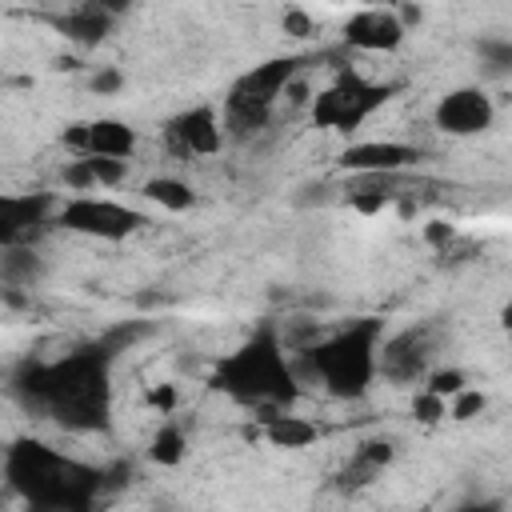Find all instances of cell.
I'll use <instances>...</instances> for the list:
<instances>
[{"label":"cell","mask_w":512,"mask_h":512,"mask_svg":"<svg viewBox=\"0 0 512 512\" xmlns=\"http://www.w3.org/2000/svg\"><path fill=\"white\" fill-rule=\"evenodd\" d=\"M4 484L28 512H96L108 496V476L40 436H16L4 448Z\"/></svg>","instance_id":"2"},{"label":"cell","mask_w":512,"mask_h":512,"mask_svg":"<svg viewBox=\"0 0 512 512\" xmlns=\"http://www.w3.org/2000/svg\"><path fill=\"white\" fill-rule=\"evenodd\" d=\"M396 460V444L388 440V436H372V440H360L356 448H352V456H348V464L336 472V484L344 488V492H352V488H364V484H372L388 464Z\"/></svg>","instance_id":"18"},{"label":"cell","mask_w":512,"mask_h":512,"mask_svg":"<svg viewBox=\"0 0 512 512\" xmlns=\"http://www.w3.org/2000/svg\"><path fill=\"white\" fill-rule=\"evenodd\" d=\"M168 148L180 156H216L224 148V124L216 104H192L164 124Z\"/></svg>","instance_id":"13"},{"label":"cell","mask_w":512,"mask_h":512,"mask_svg":"<svg viewBox=\"0 0 512 512\" xmlns=\"http://www.w3.org/2000/svg\"><path fill=\"white\" fill-rule=\"evenodd\" d=\"M476 60H480V76L504 80L512 72V40L508 36H480L476 40Z\"/></svg>","instance_id":"22"},{"label":"cell","mask_w":512,"mask_h":512,"mask_svg":"<svg viewBox=\"0 0 512 512\" xmlns=\"http://www.w3.org/2000/svg\"><path fill=\"white\" fill-rule=\"evenodd\" d=\"M212 392L228 396L240 408L264 412H292L300 400V380L292 368V356L284 352L276 324H260L248 332L232 352H224L208 376Z\"/></svg>","instance_id":"3"},{"label":"cell","mask_w":512,"mask_h":512,"mask_svg":"<svg viewBox=\"0 0 512 512\" xmlns=\"http://www.w3.org/2000/svg\"><path fill=\"white\" fill-rule=\"evenodd\" d=\"M424 240H428V244H436V248H444V244L452 240V224H444V220H432V224L424 228Z\"/></svg>","instance_id":"30"},{"label":"cell","mask_w":512,"mask_h":512,"mask_svg":"<svg viewBox=\"0 0 512 512\" xmlns=\"http://www.w3.org/2000/svg\"><path fill=\"white\" fill-rule=\"evenodd\" d=\"M436 368V332L428 324H408L400 332H384L376 352V376L388 384L416 388Z\"/></svg>","instance_id":"8"},{"label":"cell","mask_w":512,"mask_h":512,"mask_svg":"<svg viewBox=\"0 0 512 512\" xmlns=\"http://www.w3.org/2000/svg\"><path fill=\"white\" fill-rule=\"evenodd\" d=\"M484 408H488V396L468 384L464 392H456V396L448 400V420H472V416H480Z\"/></svg>","instance_id":"25"},{"label":"cell","mask_w":512,"mask_h":512,"mask_svg":"<svg viewBox=\"0 0 512 512\" xmlns=\"http://www.w3.org/2000/svg\"><path fill=\"white\" fill-rule=\"evenodd\" d=\"M152 336V324H144V320H128V324H116V328H108L96 344L116 360L120 352H128L132 344H140V340H148Z\"/></svg>","instance_id":"23"},{"label":"cell","mask_w":512,"mask_h":512,"mask_svg":"<svg viewBox=\"0 0 512 512\" xmlns=\"http://www.w3.org/2000/svg\"><path fill=\"white\" fill-rule=\"evenodd\" d=\"M52 216H56L52 192H0V252L36 248V240L52 228Z\"/></svg>","instance_id":"10"},{"label":"cell","mask_w":512,"mask_h":512,"mask_svg":"<svg viewBox=\"0 0 512 512\" xmlns=\"http://www.w3.org/2000/svg\"><path fill=\"white\" fill-rule=\"evenodd\" d=\"M424 160V148L412 140H352L340 148L336 164L348 176H400Z\"/></svg>","instance_id":"11"},{"label":"cell","mask_w":512,"mask_h":512,"mask_svg":"<svg viewBox=\"0 0 512 512\" xmlns=\"http://www.w3.org/2000/svg\"><path fill=\"white\" fill-rule=\"evenodd\" d=\"M280 28H284L288 36H296V40H304V36H312V32H316V24H312V16H308L304 8H284Z\"/></svg>","instance_id":"28"},{"label":"cell","mask_w":512,"mask_h":512,"mask_svg":"<svg viewBox=\"0 0 512 512\" xmlns=\"http://www.w3.org/2000/svg\"><path fill=\"white\" fill-rule=\"evenodd\" d=\"M128 180V164L124 160H100V156H76L60 168V184L72 196H92L104 188H120Z\"/></svg>","instance_id":"16"},{"label":"cell","mask_w":512,"mask_h":512,"mask_svg":"<svg viewBox=\"0 0 512 512\" xmlns=\"http://www.w3.org/2000/svg\"><path fill=\"white\" fill-rule=\"evenodd\" d=\"M52 228H64L72 236H88V240H104V244H120L128 236H136L140 228H148V212H140L136 204L112 200V196H64L56 200V216Z\"/></svg>","instance_id":"7"},{"label":"cell","mask_w":512,"mask_h":512,"mask_svg":"<svg viewBox=\"0 0 512 512\" xmlns=\"http://www.w3.org/2000/svg\"><path fill=\"white\" fill-rule=\"evenodd\" d=\"M144 400H148V408H156L160 416H172L176 404H180V392H176V384H152Z\"/></svg>","instance_id":"27"},{"label":"cell","mask_w":512,"mask_h":512,"mask_svg":"<svg viewBox=\"0 0 512 512\" xmlns=\"http://www.w3.org/2000/svg\"><path fill=\"white\" fill-rule=\"evenodd\" d=\"M392 84L368 80L364 72H356L352 64H340L336 76L328 84H320L308 100V116L316 128L336 132V136H356L388 100H392Z\"/></svg>","instance_id":"6"},{"label":"cell","mask_w":512,"mask_h":512,"mask_svg":"<svg viewBox=\"0 0 512 512\" xmlns=\"http://www.w3.org/2000/svg\"><path fill=\"white\" fill-rule=\"evenodd\" d=\"M420 388L432 392V396H440V400H452L456 392L468 388V372L456 368V364H440V368H432V372L420 380Z\"/></svg>","instance_id":"24"},{"label":"cell","mask_w":512,"mask_h":512,"mask_svg":"<svg viewBox=\"0 0 512 512\" xmlns=\"http://www.w3.org/2000/svg\"><path fill=\"white\" fill-rule=\"evenodd\" d=\"M256 436L272 448L300 452V448H312L320 440V424L308 416H296V408L292 412H264V416H256Z\"/></svg>","instance_id":"17"},{"label":"cell","mask_w":512,"mask_h":512,"mask_svg":"<svg viewBox=\"0 0 512 512\" xmlns=\"http://www.w3.org/2000/svg\"><path fill=\"white\" fill-rule=\"evenodd\" d=\"M496 124V104L480 84H460L448 88L436 104H432V128L448 140H472L484 136Z\"/></svg>","instance_id":"9"},{"label":"cell","mask_w":512,"mask_h":512,"mask_svg":"<svg viewBox=\"0 0 512 512\" xmlns=\"http://www.w3.org/2000/svg\"><path fill=\"white\" fill-rule=\"evenodd\" d=\"M44 272H48V264L36 248H4L0 252V288L32 292L44 280Z\"/></svg>","instance_id":"19"},{"label":"cell","mask_w":512,"mask_h":512,"mask_svg":"<svg viewBox=\"0 0 512 512\" xmlns=\"http://www.w3.org/2000/svg\"><path fill=\"white\" fill-rule=\"evenodd\" d=\"M384 340L380 316H360L340 328H328L308 352L292 356L296 380L320 384L332 400H364L376 388V352Z\"/></svg>","instance_id":"4"},{"label":"cell","mask_w":512,"mask_h":512,"mask_svg":"<svg viewBox=\"0 0 512 512\" xmlns=\"http://www.w3.org/2000/svg\"><path fill=\"white\" fill-rule=\"evenodd\" d=\"M88 84H92L96 96H116V92L124 88V72H120V68H96Z\"/></svg>","instance_id":"29"},{"label":"cell","mask_w":512,"mask_h":512,"mask_svg":"<svg viewBox=\"0 0 512 512\" xmlns=\"http://www.w3.org/2000/svg\"><path fill=\"white\" fill-rule=\"evenodd\" d=\"M304 60L300 56H268L260 64H252L248 72H240L224 96L220 108V124H224V140H248L256 132L268 128L280 96L288 92V84L300 76Z\"/></svg>","instance_id":"5"},{"label":"cell","mask_w":512,"mask_h":512,"mask_svg":"<svg viewBox=\"0 0 512 512\" xmlns=\"http://www.w3.org/2000/svg\"><path fill=\"white\" fill-rule=\"evenodd\" d=\"M64 144L76 156H100V160H124L132 164L136 148H140V132L128 120L116 116H96V120H80L64 132Z\"/></svg>","instance_id":"12"},{"label":"cell","mask_w":512,"mask_h":512,"mask_svg":"<svg viewBox=\"0 0 512 512\" xmlns=\"http://www.w3.org/2000/svg\"><path fill=\"white\" fill-rule=\"evenodd\" d=\"M412 416H416L420 424H440V420H448V400H440V396L416 388V396H412Z\"/></svg>","instance_id":"26"},{"label":"cell","mask_w":512,"mask_h":512,"mask_svg":"<svg viewBox=\"0 0 512 512\" xmlns=\"http://www.w3.org/2000/svg\"><path fill=\"white\" fill-rule=\"evenodd\" d=\"M188 456V432L176 420H160V428L148 436V460L156 468H180Z\"/></svg>","instance_id":"21"},{"label":"cell","mask_w":512,"mask_h":512,"mask_svg":"<svg viewBox=\"0 0 512 512\" xmlns=\"http://www.w3.org/2000/svg\"><path fill=\"white\" fill-rule=\"evenodd\" d=\"M112 364L116 360L92 340L56 360H24L12 372L8 392L24 412L52 420L64 432H108Z\"/></svg>","instance_id":"1"},{"label":"cell","mask_w":512,"mask_h":512,"mask_svg":"<svg viewBox=\"0 0 512 512\" xmlns=\"http://www.w3.org/2000/svg\"><path fill=\"white\" fill-rule=\"evenodd\" d=\"M340 40H344V48H352V52L392 56V52L408 40V28L400 24V16H396L392 8H360L356 16L344 20Z\"/></svg>","instance_id":"14"},{"label":"cell","mask_w":512,"mask_h":512,"mask_svg":"<svg viewBox=\"0 0 512 512\" xmlns=\"http://www.w3.org/2000/svg\"><path fill=\"white\" fill-rule=\"evenodd\" d=\"M164 512H172V508H164Z\"/></svg>","instance_id":"32"},{"label":"cell","mask_w":512,"mask_h":512,"mask_svg":"<svg viewBox=\"0 0 512 512\" xmlns=\"http://www.w3.org/2000/svg\"><path fill=\"white\" fill-rule=\"evenodd\" d=\"M448 512H504V500H468V504H456Z\"/></svg>","instance_id":"31"},{"label":"cell","mask_w":512,"mask_h":512,"mask_svg":"<svg viewBox=\"0 0 512 512\" xmlns=\"http://www.w3.org/2000/svg\"><path fill=\"white\" fill-rule=\"evenodd\" d=\"M140 196L148 204H156L160 212H188L196 204V188L184 180V176H172V172H160V176H148L140 184Z\"/></svg>","instance_id":"20"},{"label":"cell","mask_w":512,"mask_h":512,"mask_svg":"<svg viewBox=\"0 0 512 512\" xmlns=\"http://www.w3.org/2000/svg\"><path fill=\"white\" fill-rule=\"evenodd\" d=\"M124 16V4H104V0H84V4H72L64 12L52 16V28L76 44V48H96L104 44L112 32H116V20Z\"/></svg>","instance_id":"15"}]
</instances>
